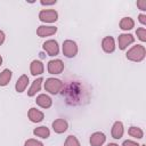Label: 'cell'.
I'll return each mask as SVG.
<instances>
[{"mask_svg": "<svg viewBox=\"0 0 146 146\" xmlns=\"http://www.w3.org/2000/svg\"><path fill=\"white\" fill-rule=\"evenodd\" d=\"M63 96H65L66 103L71 105H80L82 104V100L88 98L86 91H83L82 86L76 82L67 84L66 88L63 90Z\"/></svg>", "mask_w": 146, "mask_h": 146, "instance_id": "cell-1", "label": "cell"}, {"mask_svg": "<svg viewBox=\"0 0 146 146\" xmlns=\"http://www.w3.org/2000/svg\"><path fill=\"white\" fill-rule=\"evenodd\" d=\"M145 55H146L145 47L141 44H137V46H133L130 50H128L127 58L132 62H141L145 58Z\"/></svg>", "mask_w": 146, "mask_h": 146, "instance_id": "cell-2", "label": "cell"}, {"mask_svg": "<svg viewBox=\"0 0 146 146\" xmlns=\"http://www.w3.org/2000/svg\"><path fill=\"white\" fill-rule=\"evenodd\" d=\"M64 87V83L59 80V79H55V78H48L44 82V89L47 91H49L52 95L58 94Z\"/></svg>", "mask_w": 146, "mask_h": 146, "instance_id": "cell-3", "label": "cell"}, {"mask_svg": "<svg viewBox=\"0 0 146 146\" xmlns=\"http://www.w3.org/2000/svg\"><path fill=\"white\" fill-rule=\"evenodd\" d=\"M63 54L67 58H72L78 54V46L72 40H65L63 43Z\"/></svg>", "mask_w": 146, "mask_h": 146, "instance_id": "cell-4", "label": "cell"}, {"mask_svg": "<svg viewBox=\"0 0 146 146\" xmlns=\"http://www.w3.org/2000/svg\"><path fill=\"white\" fill-rule=\"evenodd\" d=\"M39 18L46 23H54L58 18V14L54 9H43L39 13Z\"/></svg>", "mask_w": 146, "mask_h": 146, "instance_id": "cell-5", "label": "cell"}, {"mask_svg": "<svg viewBox=\"0 0 146 146\" xmlns=\"http://www.w3.org/2000/svg\"><path fill=\"white\" fill-rule=\"evenodd\" d=\"M64 70V63L60 59H52L48 63V72L50 74H60Z\"/></svg>", "mask_w": 146, "mask_h": 146, "instance_id": "cell-6", "label": "cell"}, {"mask_svg": "<svg viewBox=\"0 0 146 146\" xmlns=\"http://www.w3.org/2000/svg\"><path fill=\"white\" fill-rule=\"evenodd\" d=\"M42 47L49 56H56L59 52V47H58V43L56 40H48L43 43Z\"/></svg>", "mask_w": 146, "mask_h": 146, "instance_id": "cell-7", "label": "cell"}, {"mask_svg": "<svg viewBox=\"0 0 146 146\" xmlns=\"http://www.w3.org/2000/svg\"><path fill=\"white\" fill-rule=\"evenodd\" d=\"M117 41H119V48L123 50L135 41V38L131 34H120Z\"/></svg>", "mask_w": 146, "mask_h": 146, "instance_id": "cell-8", "label": "cell"}, {"mask_svg": "<svg viewBox=\"0 0 146 146\" xmlns=\"http://www.w3.org/2000/svg\"><path fill=\"white\" fill-rule=\"evenodd\" d=\"M102 48L105 52L110 54L115 50V42L112 36H105L102 41Z\"/></svg>", "mask_w": 146, "mask_h": 146, "instance_id": "cell-9", "label": "cell"}, {"mask_svg": "<svg viewBox=\"0 0 146 146\" xmlns=\"http://www.w3.org/2000/svg\"><path fill=\"white\" fill-rule=\"evenodd\" d=\"M68 124L64 119H57L52 122V129L56 133H63L67 130Z\"/></svg>", "mask_w": 146, "mask_h": 146, "instance_id": "cell-10", "label": "cell"}, {"mask_svg": "<svg viewBox=\"0 0 146 146\" xmlns=\"http://www.w3.org/2000/svg\"><path fill=\"white\" fill-rule=\"evenodd\" d=\"M27 115H29V119H30V121H32V122H35V123H38V122H41V121L43 120V117H44V114H43L41 111H39V110L34 108V107L30 108V111H29Z\"/></svg>", "mask_w": 146, "mask_h": 146, "instance_id": "cell-11", "label": "cell"}, {"mask_svg": "<svg viewBox=\"0 0 146 146\" xmlns=\"http://www.w3.org/2000/svg\"><path fill=\"white\" fill-rule=\"evenodd\" d=\"M57 31V27L55 26H44V25H41L39 26L36 33L40 38H43V36H49V35H52L55 34Z\"/></svg>", "mask_w": 146, "mask_h": 146, "instance_id": "cell-12", "label": "cell"}, {"mask_svg": "<svg viewBox=\"0 0 146 146\" xmlns=\"http://www.w3.org/2000/svg\"><path fill=\"white\" fill-rule=\"evenodd\" d=\"M36 104L40 106V107H42V108H49L50 106H51V104H52V100H51V98L48 96V95H46V94H41V95H39L38 97H36Z\"/></svg>", "mask_w": 146, "mask_h": 146, "instance_id": "cell-13", "label": "cell"}, {"mask_svg": "<svg viewBox=\"0 0 146 146\" xmlns=\"http://www.w3.org/2000/svg\"><path fill=\"white\" fill-rule=\"evenodd\" d=\"M106 137L103 132H95L90 137V144L91 146H102L105 141Z\"/></svg>", "mask_w": 146, "mask_h": 146, "instance_id": "cell-14", "label": "cell"}, {"mask_svg": "<svg viewBox=\"0 0 146 146\" xmlns=\"http://www.w3.org/2000/svg\"><path fill=\"white\" fill-rule=\"evenodd\" d=\"M43 64L40 62V60H33L30 65V71H31V74L32 75H40L43 73Z\"/></svg>", "mask_w": 146, "mask_h": 146, "instance_id": "cell-15", "label": "cell"}, {"mask_svg": "<svg viewBox=\"0 0 146 146\" xmlns=\"http://www.w3.org/2000/svg\"><path fill=\"white\" fill-rule=\"evenodd\" d=\"M123 132H124V129H123L122 122L116 121L113 124V128H112V137L115 138V139H120L123 136Z\"/></svg>", "mask_w": 146, "mask_h": 146, "instance_id": "cell-16", "label": "cell"}, {"mask_svg": "<svg viewBox=\"0 0 146 146\" xmlns=\"http://www.w3.org/2000/svg\"><path fill=\"white\" fill-rule=\"evenodd\" d=\"M27 83H29V78H27V75H25V74L21 75V76L18 78L17 82H16V86H15L16 91H17V92H23V91L25 90V88L27 87Z\"/></svg>", "mask_w": 146, "mask_h": 146, "instance_id": "cell-17", "label": "cell"}, {"mask_svg": "<svg viewBox=\"0 0 146 146\" xmlns=\"http://www.w3.org/2000/svg\"><path fill=\"white\" fill-rule=\"evenodd\" d=\"M43 82V79L42 78H38L36 80H34L33 82H32V86L30 87V89L27 90V95L30 96V97H32V96H34L38 91H40V89H41V83Z\"/></svg>", "mask_w": 146, "mask_h": 146, "instance_id": "cell-18", "label": "cell"}, {"mask_svg": "<svg viewBox=\"0 0 146 146\" xmlns=\"http://www.w3.org/2000/svg\"><path fill=\"white\" fill-rule=\"evenodd\" d=\"M135 26V22L131 17H123L120 21V27L122 30H131Z\"/></svg>", "mask_w": 146, "mask_h": 146, "instance_id": "cell-19", "label": "cell"}, {"mask_svg": "<svg viewBox=\"0 0 146 146\" xmlns=\"http://www.w3.org/2000/svg\"><path fill=\"white\" fill-rule=\"evenodd\" d=\"M11 79V71L6 68L0 73V86H6Z\"/></svg>", "mask_w": 146, "mask_h": 146, "instance_id": "cell-20", "label": "cell"}, {"mask_svg": "<svg viewBox=\"0 0 146 146\" xmlns=\"http://www.w3.org/2000/svg\"><path fill=\"white\" fill-rule=\"evenodd\" d=\"M33 133L36 136V137H41V138H48L50 136V131L47 127H39V128H35L33 130Z\"/></svg>", "mask_w": 146, "mask_h": 146, "instance_id": "cell-21", "label": "cell"}, {"mask_svg": "<svg viewBox=\"0 0 146 146\" xmlns=\"http://www.w3.org/2000/svg\"><path fill=\"white\" fill-rule=\"evenodd\" d=\"M128 132L131 137H135V138H143V136H144L143 130L140 128H137V127H131L128 130Z\"/></svg>", "mask_w": 146, "mask_h": 146, "instance_id": "cell-22", "label": "cell"}, {"mask_svg": "<svg viewBox=\"0 0 146 146\" xmlns=\"http://www.w3.org/2000/svg\"><path fill=\"white\" fill-rule=\"evenodd\" d=\"M64 146H80L79 140L74 136H68L64 143Z\"/></svg>", "mask_w": 146, "mask_h": 146, "instance_id": "cell-23", "label": "cell"}, {"mask_svg": "<svg viewBox=\"0 0 146 146\" xmlns=\"http://www.w3.org/2000/svg\"><path fill=\"white\" fill-rule=\"evenodd\" d=\"M136 33H137V36L139 38V40L146 41V29H145V27H139V29H137Z\"/></svg>", "mask_w": 146, "mask_h": 146, "instance_id": "cell-24", "label": "cell"}, {"mask_svg": "<svg viewBox=\"0 0 146 146\" xmlns=\"http://www.w3.org/2000/svg\"><path fill=\"white\" fill-rule=\"evenodd\" d=\"M24 146H43V144L39 140H35V139H29L25 141Z\"/></svg>", "mask_w": 146, "mask_h": 146, "instance_id": "cell-25", "label": "cell"}, {"mask_svg": "<svg viewBox=\"0 0 146 146\" xmlns=\"http://www.w3.org/2000/svg\"><path fill=\"white\" fill-rule=\"evenodd\" d=\"M137 6L141 10H146V0H139V1H137Z\"/></svg>", "mask_w": 146, "mask_h": 146, "instance_id": "cell-26", "label": "cell"}, {"mask_svg": "<svg viewBox=\"0 0 146 146\" xmlns=\"http://www.w3.org/2000/svg\"><path fill=\"white\" fill-rule=\"evenodd\" d=\"M122 146H140V145H138L137 143H135L132 140H124L123 144H122Z\"/></svg>", "mask_w": 146, "mask_h": 146, "instance_id": "cell-27", "label": "cell"}, {"mask_svg": "<svg viewBox=\"0 0 146 146\" xmlns=\"http://www.w3.org/2000/svg\"><path fill=\"white\" fill-rule=\"evenodd\" d=\"M55 3H56V0H51V1L41 0V5H43V6H49V5H55Z\"/></svg>", "mask_w": 146, "mask_h": 146, "instance_id": "cell-28", "label": "cell"}, {"mask_svg": "<svg viewBox=\"0 0 146 146\" xmlns=\"http://www.w3.org/2000/svg\"><path fill=\"white\" fill-rule=\"evenodd\" d=\"M139 22H140L141 24H146V16H145L144 14H140V15H139Z\"/></svg>", "mask_w": 146, "mask_h": 146, "instance_id": "cell-29", "label": "cell"}, {"mask_svg": "<svg viewBox=\"0 0 146 146\" xmlns=\"http://www.w3.org/2000/svg\"><path fill=\"white\" fill-rule=\"evenodd\" d=\"M3 41H5V33L2 31H0V46L3 43Z\"/></svg>", "mask_w": 146, "mask_h": 146, "instance_id": "cell-30", "label": "cell"}, {"mask_svg": "<svg viewBox=\"0 0 146 146\" xmlns=\"http://www.w3.org/2000/svg\"><path fill=\"white\" fill-rule=\"evenodd\" d=\"M107 146H117V145H116V144H114V143H111V144H108Z\"/></svg>", "mask_w": 146, "mask_h": 146, "instance_id": "cell-31", "label": "cell"}, {"mask_svg": "<svg viewBox=\"0 0 146 146\" xmlns=\"http://www.w3.org/2000/svg\"><path fill=\"white\" fill-rule=\"evenodd\" d=\"M1 64H2V57L0 56V65H1Z\"/></svg>", "mask_w": 146, "mask_h": 146, "instance_id": "cell-32", "label": "cell"}, {"mask_svg": "<svg viewBox=\"0 0 146 146\" xmlns=\"http://www.w3.org/2000/svg\"><path fill=\"white\" fill-rule=\"evenodd\" d=\"M141 146H145V145H141Z\"/></svg>", "mask_w": 146, "mask_h": 146, "instance_id": "cell-33", "label": "cell"}]
</instances>
